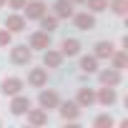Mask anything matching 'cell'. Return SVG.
<instances>
[{
    "mask_svg": "<svg viewBox=\"0 0 128 128\" xmlns=\"http://www.w3.org/2000/svg\"><path fill=\"white\" fill-rule=\"evenodd\" d=\"M45 3L43 0H33V3H25V15H28V20H40L43 15H45Z\"/></svg>",
    "mask_w": 128,
    "mask_h": 128,
    "instance_id": "6da1fadb",
    "label": "cell"
},
{
    "mask_svg": "<svg viewBox=\"0 0 128 128\" xmlns=\"http://www.w3.org/2000/svg\"><path fill=\"white\" fill-rule=\"evenodd\" d=\"M28 48H35V50H45V48H50V33H45V30L33 33L30 40H28Z\"/></svg>",
    "mask_w": 128,
    "mask_h": 128,
    "instance_id": "7a4b0ae2",
    "label": "cell"
},
{
    "mask_svg": "<svg viewBox=\"0 0 128 128\" xmlns=\"http://www.w3.org/2000/svg\"><path fill=\"white\" fill-rule=\"evenodd\" d=\"M38 103H40V108H45V110H50V108H58V93L55 90H43L40 96H38Z\"/></svg>",
    "mask_w": 128,
    "mask_h": 128,
    "instance_id": "3957f363",
    "label": "cell"
},
{
    "mask_svg": "<svg viewBox=\"0 0 128 128\" xmlns=\"http://www.w3.org/2000/svg\"><path fill=\"white\" fill-rule=\"evenodd\" d=\"M30 108V98H25V96H13V103H10V113L13 116H23L25 110Z\"/></svg>",
    "mask_w": 128,
    "mask_h": 128,
    "instance_id": "277c9868",
    "label": "cell"
},
{
    "mask_svg": "<svg viewBox=\"0 0 128 128\" xmlns=\"http://www.w3.org/2000/svg\"><path fill=\"white\" fill-rule=\"evenodd\" d=\"M23 88V80L20 78H5L3 83H0V90H3L5 96H18Z\"/></svg>",
    "mask_w": 128,
    "mask_h": 128,
    "instance_id": "5b68a950",
    "label": "cell"
},
{
    "mask_svg": "<svg viewBox=\"0 0 128 128\" xmlns=\"http://www.w3.org/2000/svg\"><path fill=\"white\" fill-rule=\"evenodd\" d=\"M73 23H76L78 30H93V28H96V18L88 15V13H78V15H73Z\"/></svg>",
    "mask_w": 128,
    "mask_h": 128,
    "instance_id": "8992f818",
    "label": "cell"
},
{
    "mask_svg": "<svg viewBox=\"0 0 128 128\" xmlns=\"http://www.w3.org/2000/svg\"><path fill=\"white\" fill-rule=\"evenodd\" d=\"M25 113H28V123H30V126H45V123H48V113H45V108H33V110L28 108Z\"/></svg>",
    "mask_w": 128,
    "mask_h": 128,
    "instance_id": "52a82bcc",
    "label": "cell"
},
{
    "mask_svg": "<svg viewBox=\"0 0 128 128\" xmlns=\"http://www.w3.org/2000/svg\"><path fill=\"white\" fill-rule=\"evenodd\" d=\"M78 113H80V106H78L76 100H66V103L60 106V116L66 118V120H76Z\"/></svg>",
    "mask_w": 128,
    "mask_h": 128,
    "instance_id": "ba28073f",
    "label": "cell"
},
{
    "mask_svg": "<svg viewBox=\"0 0 128 128\" xmlns=\"http://www.w3.org/2000/svg\"><path fill=\"white\" fill-rule=\"evenodd\" d=\"M10 58H13V63L23 66V63L30 60V48H28V45H15V48L10 50Z\"/></svg>",
    "mask_w": 128,
    "mask_h": 128,
    "instance_id": "9c48e42d",
    "label": "cell"
},
{
    "mask_svg": "<svg viewBox=\"0 0 128 128\" xmlns=\"http://www.w3.org/2000/svg\"><path fill=\"white\" fill-rule=\"evenodd\" d=\"M96 100L100 103V106H113L116 103V90H113V86H106V88H100L98 90V96H96Z\"/></svg>",
    "mask_w": 128,
    "mask_h": 128,
    "instance_id": "30bf717a",
    "label": "cell"
},
{
    "mask_svg": "<svg viewBox=\"0 0 128 128\" xmlns=\"http://www.w3.org/2000/svg\"><path fill=\"white\" fill-rule=\"evenodd\" d=\"M80 53V43L76 40V38H66V40H63L60 43V55H78Z\"/></svg>",
    "mask_w": 128,
    "mask_h": 128,
    "instance_id": "8fae6325",
    "label": "cell"
},
{
    "mask_svg": "<svg viewBox=\"0 0 128 128\" xmlns=\"http://www.w3.org/2000/svg\"><path fill=\"white\" fill-rule=\"evenodd\" d=\"M55 18H73V0H55Z\"/></svg>",
    "mask_w": 128,
    "mask_h": 128,
    "instance_id": "7c38bea8",
    "label": "cell"
},
{
    "mask_svg": "<svg viewBox=\"0 0 128 128\" xmlns=\"http://www.w3.org/2000/svg\"><path fill=\"white\" fill-rule=\"evenodd\" d=\"M76 103H78L80 108H90V106L96 103V93H93L90 88H80V90H78V98H76Z\"/></svg>",
    "mask_w": 128,
    "mask_h": 128,
    "instance_id": "4fadbf2b",
    "label": "cell"
},
{
    "mask_svg": "<svg viewBox=\"0 0 128 128\" xmlns=\"http://www.w3.org/2000/svg\"><path fill=\"white\" fill-rule=\"evenodd\" d=\"M43 63H45V68H60V63H63V55H60L58 50H50V48H45Z\"/></svg>",
    "mask_w": 128,
    "mask_h": 128,
    "instance_id": "5bb4252c",
    "label": "cell"
},
{
    "mask_svg": "<svg viewBox=\"0 0 128 128\" xmlns=\"http://www.w3.org/2000/svg\"><path fill=\"white\" fill-rule=\"evenodd\" d=\"M45 80H48L45 68H33V70H30V76H28V83H30V86H35V88L45 86Z\"/></svg>",
    "mask_w": 128,
    "mask_h": 128,
    "instance_id": "9a60e30c",
    "label": "cell"
},
{
    "mask_svg": "<svg viewBox=\"0 0 128 128\" xmlns=\"http://www.w3.org/2000/svg\"><path fill=\"white\" fill-rule=\"evenodd\" d=\"M5 28H8L10 33H20V30L25 28V18H23V15H8V18H5Z\"/></svg>",
    "mask_w": 128,
    "mask_h": 128,
    "instance_id": "2e32d148",
    "label": "cell"
},
{
    "mask_svg": "<svg viewBox=\"0 0 128 128\" xmlns=\"http://www.w3.org/2000/svg\"><path fill=\"white\" fill-rule=\"evenodd\" d=\"M100 83H103V86H118V83H120V70H116V68L103 70V73H100Z\"/></svg>",
    "mask_w": 128,
    "mask_h": 128,
    "instance_id": "e0dca14e",
    "label": "cell"
},
{
    "mask_svg": "<svg viewBox=\"0 0 128 128\" xmlns=\"http://www.w3.org/2000/svg\"><path fill=\"white\" fill-rule=\"evenodd\" d=\"M110 55H113V43L110 40L96 43V58H110Z\"/></svg>",
    "mask_w": 128,
    "mask_h": 128,
    "instance_id": "ac0fdd59",
    "label": "cell"
},
{
    "mask_svg": "<svg viewBox=\"0 0 128 128\" xmlns=\"http://www.w3.org/2000/svg\"><path fill=\"white\" fill-rule=\"evenodd\" d=\"M80 70H83V73H96V70H98V60H96V55L80 58Z\"/></svg>",
    "mask_w": 128,
    "mask_h": 128,
    "instance_id": "d6986e66",
    "label": "cell"
},
{
    "mask_svg": "<svg viewBox=\"0 0 128 128\" xmlns=\"http://www.w3.org/2000/svg\"><path fill=\"white\" fill-rule=\"evenodd\" d=\"M110 60H113V68H116V70H123V68L128 66V58H126V53H123V50H118V53L113 50Z\"/></svg>",
    "mask_w": 128,
    "mask_h": 128,
    "instance_id": "ffe728a7",
    "label": "cell"
},
{
    "mask_svg": "<svg viewBox=\"0 0 128 128\" xmlns=\"http://www.w3.org/2000/svg\"><path fill=\"white\" fill-rule=\"evenodd\" d=\"M40 25H43L45 33H53V30H58V18L55 15H43L40 18Z\"/></svg>",
    "mask_w": 128,
    "mask_h": 128,
    "instance_id": "44dd1931",
    "label": "cell"
},
{
    "mask_svg": "<svg viewBox=\"0 0 128 128\" xmlns=\"http://www.w3.org/2000/svg\"><path fill=\"white\" fill-rule=\"evenodd\" d=\"M116 15H126L128 13V0H110V5H108Z\"/></svg>",
    "mask_w": 128,
    "mask_h": 128,
    "instance_id": "7402d4cb",
    "label": "cell"
},
{
    "mask_svg": "<svg viewBox=\"0 0 128 128\" xmlns=\"http://www.w3.org/2000/svg\"><path fill=\"white\" fill-rule=\"evenodd\" d=\"M93 126H96V128H110V126H113V118L103 113V116H98V118L93 120Z\"/></svg>",
    "mask_w": 128,
    "mask_h": 128,
    "instance_id": "603a6c76",
    "label": "cell"
},
{
    "mask_svg": "<svg viewBox=\"0 0 128 128\" xmlns=\"http://www.w3.org/2000/svg\"><path fill=\"white\" fill-rule=\"evenodd\" d=\"M86 3H88V8H90L93 13H100V10L108 8V0H86Z\"/></svg>",
    "mask_w": 128,
    "mask_h": 128,
    "instance_id": "cb8c5ba5",
    "label": "cell"
},
{
    "mask_svg": "<svg viewBox=\"0 0 128 128\" xmlns=\"http://www.w3.org/2000/svg\"><path fill=\"white\" fill-rule=\"evenodd\" d=\"M10 38H13V33L5 28V30H0V48H5V45H10Z\"/></svg>",
    "mask_w": 128,
    "mask_h": 128,
    "instance_id": "d4e9b609",
    "label": "cell"
},
{
    "mask_svg": "<svg viewBox=\"0 0 128 128\" xmlns=\"http://www.w3.org/2000/svg\"><path fill=\"white\" fill-rule=\"evenodd\" d=\"M5 3H8L13 10H20V8H25V3H28V0H5Z\"/></svg>",
    "mask_w": 128,
    "mask_h": 128,
    "instance_id": "484cf974",
    "label": "cell"
},
{
    "mask_svg": "<svg viewBox=\"0 0 128 128\" xmlns=\"http://www.w3.org/2000/svg\"><path fill=\"white\" fill-rule=\"evenodd\" d=\"M3 5H5V0H0V8H3Z\"/></svg>",
    "mask_w": 128,
    "mask_h": 128,
    "instance_id": "4316f807",
    "label": "cell"
},
{
    "mask_svg": "<svg viewBox=\"0 0 128 128\" xmlns=\"http://www.w3.org/2000/svg\"><path fill=\"white\" fill-rule=\"evenodd\" d=\"M73 3H86V0H73Z\"/></svg>",
    "mask_w": 128,
    "mask_h": 128,
    "instance_id": "83f0119b",
    "label": "cell"
}]
</instances>
